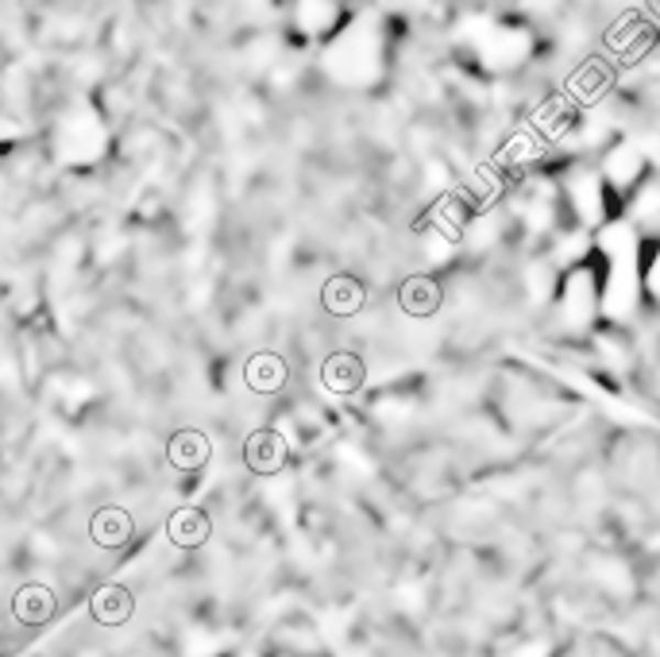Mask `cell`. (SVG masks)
<instances>
[{
    "instance_id": "1",
    "label": "cell",
    "mask_w": 660,
    "mask_h": 657,
    "mask_svg": "<svg viewBox=\"0 0 660 657\" xmlns=\"http://www.w3.org/2000/svg\"><path fill=\"white\" fill-rule=\"evenodd\" d=\"M244 460L252 472L275 475L278 468L286 464V437L278 434V429H255L244 445Z\"/></svg>"
},
{
    "instance_id": "9",
    "label": "cell",
    "mask_w": 660,
    "mask_h": 657,
    "mask_svg": "<svg viewBox=\"0 0 660 657\" xmlns=\"http://www.w3.org/2000/svg\"><path fill=\"white\" fill-rule=\"evenodd\" d=\"M128 530H132V523H128V515L124 511H117V507H105V511H97V518H94V538L101 541V546H120V541L128 538Z\"/></svg>"
},
{
    "instance_id": "5",
    "label": "cell",
    "mask_w": 660,
    "mask_h": 657,
    "mask_svg": "<svg viewBox=\"0 0 660 657\" xmlns=\"http://www.w3.org/2000/svg\"><path fill=\"white\" fill-rule=\"evenodd\" d=\"M440 286H437V278H429V275H414V278H406L402 283V291H398V302H402V309H406L409 317H432L440 309Z\"/></svg>"
},
{
    "instance_id": "3",
    "label": "cell",
    "mask_w": 660,
    "mask_h": 657,
    "mask_svg": "<svg viewBox=\"0 0 660 657\" xmlns=\"http://www.w3.org/2000/svg\"><path fill=\"white\" fill-rule=\"evenodd\" d=\"M321 302L324 309H329L332 317H352L363 309V302H367V291H363V283L355 275H332L329 283H324L321 291Z\"/></svg>"
},
{
    "instance_id": "6",
    "label": "cell",
    "mask_w": 660,
    "mask_h": 657,
    "mask_svg": "<svg viewBox=\"0 0 660 657\" xmlns=\"http://www.w3.org/2000/svg\"><path fill=\"white\" fill-rule=\"evenodd\" d=\"M170 460L178 468H201L205 460H209V441H205V434L182 429V434L170 441Z\"/></svg>"
},
{
    "instance_id": "2",
    "label": "cell",
    "mask_w": 660,
    "mask_h": 657,
    "mask_svg": "<svg viewBox=\"0 0 660 657\" xmlns=\"http://www.w3.org/2000/svg\"><path fill=\"white\" fill-rule=\"evenodd\" d=\"M363 380H367V368L355 352H332L321 364V383L332 395H352V391L363 387Z\"/></svg>"
},
{
    "instance_id": "4",
    "label": "cell",
    "mask_w": 660,
    "mask_h": 657,
    "mask_svg": "<svg viewBox=\"0 0 660 657\" xmlns=\"http://www.w3.org/2000/svg\"><path fill=\"white\" fill-rule=\"evenodd\" d=\"M286 360L275 357V352H255L252 360H248L244 368V380L252 391H260V395H275V391L286 387Z\"/></svg>"
},
{
    "instance_id": "8",
    "label": "cell",
    "mask_w": 660,
    "mask_h": 657,
    "mask_svg": "<svg viewBox=\"0 0 660 657\" xmlns=\"http://www.w3.org/2000/svg\"><path fill=\"white\" fill-rule=\"evenodd\" d=\"M170 538L178 541V546H201V541L209 538V518H205L201 511H178V515L170 518Z\"/></svg>"
},
{
    "instance_id": "7",
    "label": "cell",
    "mask_w": 660,
    "mask_h": 657,
    "mask_svg": "<svg viewBox=\"0 0 660 657\" xmlns=\"http://www.w3.org/2000/svg\"><path fill=\"white\" fill-rule=\"evenodd\" d=\"M94 615L101 618V623H124V618L132 615V595L117 584L101 588L94 600Z\"/></svg>"
}]
</instances>
